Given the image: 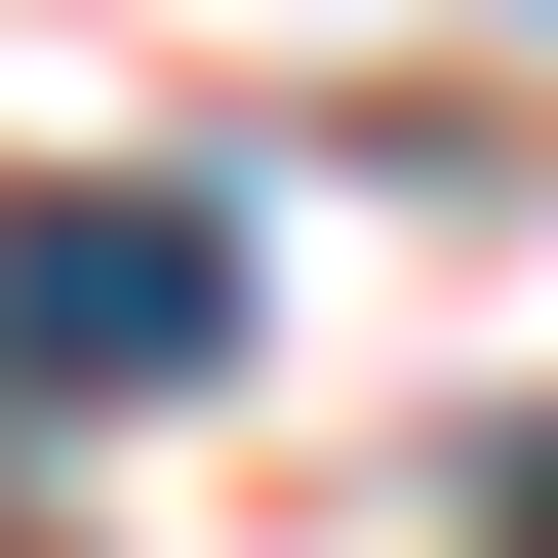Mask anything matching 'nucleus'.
<instances>
[{"mask_svg":"<svg viewBox=\"0 0 558 558\" xmlns=\"http://www.w3.org/2000/svg\"><path fill=\"white\" fill-rule=\"evenodd\" d=\"M519 558H558V439H519Z\"/></svg>","mask_w":558,"mask_h":558,"instance_id":"obj_2","label":"nucleus"},{"mask_svg":"<svg viewBox=\"0 0 558 558\" xmlns=\"http://www.w3.org/2000/svg\"><path fill=\"white\" fill-rule=\"evenodd\" d=\"M240 360V199H0V399H199Z\"/></svg>","mask_w":558,"mask_h":558,"instance_id":"obj_1","label":"nucleus"}]
</instances>
